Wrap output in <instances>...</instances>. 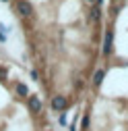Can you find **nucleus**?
Segmentation results:
<instances>
[]
</instances>
